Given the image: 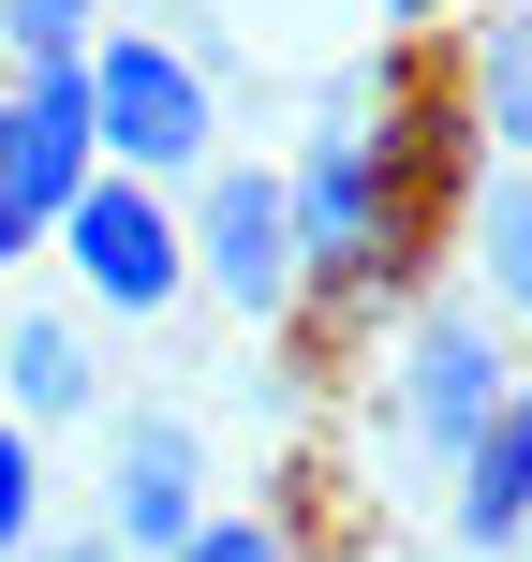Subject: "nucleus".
Returning a JSON list of instances; mask_svg holds the SVG:
<instances>
[{
    "label": "nucleus",
    "instance_id": "nucleus-7",
    "mask_svg": "<svg viewBox=\"0 0 532 562\" xmlns=\"http://www.w3.org/2000/svg\"><path fill=\"white\" fill-rule=\"evenodd\" d=\"M207 445H193V415H118L104 429V533L134 548V562H178L207 533Z\"/></svg>",
    "mask_w": 532,
    "mask_h": 562
},
{
    "label": "nucleus",
    "instance_id": "nucleus-2",
    "mask_svg": "<svg viewBox=\"0 0 532 562\" xmlns=\"http://www.w3.org/2000/svg\"><path fill=\"white\" fill-rule=\"evenodd\" d=\"M89 104H104V164L163 178V193H193L223 164V59L193 30H163V15H118L89 45Z\"/></svg>",
    "mask_w": 532,
    "mask_h": 562
},
{
    "label": "nucleus",
    "instance_id": "nucleus-1",
    "mask_svg": "<svg viewBox=\"0 0 532 562\" xmlns=\"http://www.w3.org/2000/svg\"><path fill=\"white\" fill-rule=\"evenodd\" d=\"M459 134H474L459 89L370 75L355 104L326 89L310 148L281 164V178H296V237H310V296H385V281H415V252H429V178H444Z\"/></svg>",
    "mask_w": 532,
    "mask_h": 562
},
{
    "label": "nucleus",
    "instance_id": "nucleus-10",
    "mask_svg": "<svg viewBox=\"0 0 532 562\" xmlns=\"http://www.w3.org/2000/svg\"><path fill=\"white\" fill-rule=\"evenodd\" d=\"M459 104H474V134L503 148V164H532V15H488V30H474Z\"/></svg>",
    "mask_w": 532,
    "mask_h": 562
},
{
    "label": "nucleus",
    "instance_id": "nucleus-4",
    "mask_svg": "<svg viewBox=\"0 0 532 562\" xmlns=\"http://www.w3.org/2000/svg\"><path fill=\"white\" fill-rule=\"evenodd\" d=\"M503 400H518V356L474 326V311H415V326H399V356H385V445L415 459V474L459 488V459L488 445Z\"/></svg>",
    "mask_w": 532,
    "mask_h": 562
},
{
    "label": "nucleus",
    "instance_id": "nucleus-17",
    "mask_svg": "<svg viewBox=\"0 0 532 562\" xmlns=\"http://www.w3.org/2000/svg\"><path fill=\"white\" fill-rule=\"evenodd\" d=\"M518 562H532V533H518Z\"/></svg>",
    "mask_w": 532,
    "mask_h": 562
},
{
    "label": "nucleus",
    "instance_id": "nucleus-16",
    "mask_svg": "<svg viewBox=\"0 0 532 562\" xmlns=\"http://www.w3.org/2000/svg\"><path fill=\"white\" fill-rule=\"evenodd\" d=\"M370 15H385V30H444L459 0H370Z\"/></svg>",
    "mask_w": 532,
    "mask_h": 562
},
{
    "label": "nucleus",
    "instance_id": "nucleus-5",
    "mask_svg": "<svg viewBox=\"0 0 532 562\" xmlns=\"http://www.w3.org/2000/svg\"><path fill=\"white\" fill-rule=\"evenodd\" d=\"M89 178H104V104H89V59L15 75V89H0V267L59 252V223H75Z\"/></svg>",
    "mask_w": 532,
    "mask_h": 562
},
{
    "label": "nucleus",
    "instance_id": "nucleus-8",
    "mask_svg": "<svg viewBox=\"0 0 532 562\" xmlns=\"http://www.w3.org/2000/svg\"><path fill=\"white\" fill-rule=\"evenodd\" d=\"M0 415H30V429L104 415V356H89V311H15V326H0Z\"/></svg>",
    "mask_w": 532,
    "mask_h": 562
},
{
    "label": "nucleus",
    "instance_id": "nucleus-15",
    "mask_svg": "<svg viewBox=\"0 0 532 562\" xmlns=\"http://www.w3.org/2000/svg\"><path fill=\"white\" fill-rule=\"evenodd\" d=\"M30 562H134V548H118V533H45Z\"/></svg>",
    "mask_w": 532,
    "mask_h": 562
},
{
    "label": "nucleus",
    "instance_id": "nucleus-14",
    "mask_svg": "<svg viewBox=\"0 0 532 562\" xmlns=\"http://www.w3.org/2000/svg\"><path fill=\"white\" fill-rule=\"evenodd\" d=\"M178 562H296V533H281V518H252V504H223V518H207Z\"/></svg>",
    "mask_w": 532,
    "mask_h": 562
},
{
    "label": "nucleus",
    "instance_id": "nucleus-3",
    "mask_svg": "<svg viewBox=\"0 0 532 562\" xmlns=\"http://www.w3.org/2000/svg\"><path fill=\"white\" fill-rule=\"evenodd\" d=\"M59 267H75L89 311H118V326H163L178 296H193V193H163V178L104 164L75 193V223H59Z\"/></svg>",
    "mask_w": 532,
    "mask_h": 562
},
{
    "label": "nucleus",
    "instance_id": "nucleus-9",
    "mask_svg": "<svg viewBox=\"0 0 532 562\" xmlns=\"http://www.w3.org/2000/svg\"><path fill=\"white\" fill-rule=\"evenodd\" d=\"M444 518H459V548H474V562H518V533H532V370H518L503 415H488V445L459 459Z\"/></svg>",
    "mask_w": 532,
    "mask_h": 562
},
{
    "label": "nucleus",
    "instance_id": "nucleus-12",
    "mask_svg": "<svg viewBox=\"0 0 532 562\" xmlns=\"http://www.w3.org/2000/svg\"><path fill=\"white\" fill-rule=\"evenodd\" d=\"M0 45H15V75H59L104 45V0H0Z\"/></svg>",
    "mask_w": 532,
    "mask_h": 562
},
{
    "label": "nucleus",
    "instance_id": "nucleus-6",
    "mask_svg": "<svg viewBox=\"0 0 532 562\" xmlns=\"http://www.w3.org/2000/svg\"><path fill=\"white\" fill-rule=\"evenodd\" d=\"M193 281L237 326H281L310 296V237H296V178L281 164H207L193 178Z\"/></svg>",
    "mask_w": 532,
    "mask_h": 562
},
{
    "label": "nucleus",
    "instance_id": "nucleus-11",
    "mask_svg": "<svg viewBox=\"0 0 532 562\" xmlns=\"http://www.w3.org/2000/svg\"><path fill=\"white\" fill-rule=\"evenodd\" d=\"M474 267H488V296L532 326V164H503V178H474Z\"/></svg>",
    "mask_w": 532,
    "mask_h": 562
},
{
    "label": "nucleus",
    "instance_id": "nucleus-13",
    "mask_svg": "<svg viewBox=\"0 0 532 562\" xmlns=\"http://www.w3.org/2000/svg\"><path fill=\"white\" fill-rule=\"evenodd\" d=\"M30 548H45V429L0 415V562H30Z\"/></svg>",
    "mask_w": 532,
    "mask_h": 562
}]
</instances>
